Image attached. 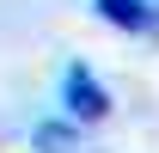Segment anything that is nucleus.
I'll return each instance as SVG.
<instances>
[{"mask_svg": "<svg viewBox=\"0 0 159 153\" xmlns=\"http://www.w3.org/2000/svg\"><path fill=\"white\" fill-rule=\"evenodd\" d=\"M31 147L37 153H92L74 123H37V129H31Z\"/></svg>", "mask_w": 159, "mask_h": 153, "instance_id": "obj_3", "label": "nucleus"}, {"mask_svg": "<svg viewBox=\"0 0 159 153\" xmlns=\"http://www.w3.org/2000/svg\"><path fill=\"white\" fill-rule=\"evenodd\" d=\"M98 6L104 25H116V31H153L159 25V0H92Z\"/></svg>", "mask_w": 159, "mask_h": 153, "instance_id": "obj_2", "label": "nucleus"}, {"mask_svg": "<svg viewBox=\"0 0 159 153\" xmlns=\"http://www.w3.org/2000/svg\"><path fill=\"white\" fill-rule=\"evenodd\" d=\"M61 110H67V123H104L110 116V92H104V80L86 61L61 67Z\"/></svg>", "mask_w": 159, "mask_h": 153, "instance_id": "obj_1", "label": "nucleus"}]
</instances>
